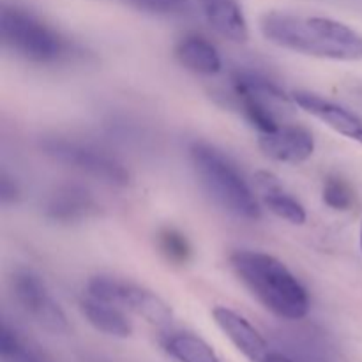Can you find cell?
Here are the masks:
<instances>
[{
  "label": "cell",
  "instance_id": "cell-23",
  "mask_svg": "<svg viewBox=\"0 0 362 362\" xmlns=\"http://www.w3.org/2000/svg\"><path fill=\"white\" fill-rule=\"evenodd\" d=\"M361 251H362V225H361Z\"/></svg>",
  "mask_w": 362,
  "mask_h": 362
},
{
  "label": "cell",
  "instance_id": "cell-9",
  "mask_svg": "<svg viewBox=\"0 0 362 362\" xmlns=\"http://www.w3.org/2000/svg\"><path fill=\"white\" fill-rule=\"evenodd\" d=\"M258 147L267 158L288 165L308 161L315 152V138L306 127L279 126L274 133L262 134Z\"/></svg>",
  "mask_w": 362,
  "mask_h": 362
},
{
  "label": "cell",
  "instance_id": "cell-1",
  "mask_svg": "<svg viewBox=\"0 0 362 362\" xmlns=\"http://www.w3.org/2000/svg\"><path fill=\"white\" fill-rule=\"evenodd\" d=\"M260 30L272 45L300 55L338 62L362 60V34L332 18L271 11L262 16Z\"/></svg>",
  "mask_w": 362,
  "mask_h": 362
},
{
  "label": "cell",
  "instance_id": "cell-11",
  "mask_svg": "<svg viewBox=\"0 0 362 362\" xmlns=\"http://www.w3.org/2000/svg\"><path fill=\"white\" fill-rule=\"evenodd\" d=\"M99 211L98 204L85 187L66 184L53 191L45 205L49 219L59 223H76L87 219Z\"/></svg>",
  "mask_w": 362,
  "mask_h": 362
},
{
  "label": "cell",
  "instance_id": "cell-19",
  "mask_svg": "<svg viewBox=\"0 0 362 362\" xmlns=\"http://www.w3.org/2000/svg\"><path fill=\"white\" fill-rule=\"evenodd\" d=\"M127 6L151 14H182L189 9V0H124Z\"/></svg>",
  "mask_w": 362,
  "mask_h": 362
},
{
  "label": "cell",
  "instance_id": "cell-2",
  "mask_svg": "<svg viewBox=\"0 0 362 362\" xmlns=\"http://www.w3.org/2000/svg\"><path fill=\"white\" fill-rule=\"evenodd\" d=\"M230 265L255 299L283 320H303L310 313V296L283 262L264 251L239 250Z\"/></svg>",
  "mask_w": 362,
  "mask_h": 362
},
{
  "label": "cell",
  "instance_id": "cell-16",
  "mask_svg": "<svg viewBox=\"0 0 362 362\" xmlns=\"http://www.w3.org/2000/svg\"><path fill=\"white\" fill-rule=\"evenodd\" d=\"M166 352L179 362H219L214 350L193 334H173L166 341Z\"/></svg>",
  "mask_w": 362,
  "mask_h": 362
},
{
  "label": "cell",
  "instance_id": "cell-17",
  "mask_svg": "<svg viewBox=\"0 0 362 362\" xmlns=\"http://www.w3.org/2000/svg\"><path fill=\"white\" fill-rule=\"evenodd\" d=\"M322 197L327 207L334 211H349L354 204V193L349 184L339 177H329L324 182Z\"/></svg>",
  "mask_w": 362,
  "mask_h": 362
},
{
  "label": "cell",
  "instance_id": "cell-14",
  "mask_svg": "<svg viewBox=\"0 0 362 362\" xmlns=\"http://www.w3.org/2000/svg\"><path fill=\"white\" fill-rule=\"evenodd\" d=\"M80 308L83 317L95 331L113 338H129L133 334V325L120 308L103 303L94 297L81 300Z\"/></svg>",
  "mask_w": 362,
  "mask_h": 362
},
{
  "label": "cell",
  "instance_id": "cell-10",
  "mask_svg": "<svg viewBox=\"0 0 362 362\" xmlns=\"http://www.w3.org/2000/svg\"><path fill=\"white\" fill-rule=\"evenodd\" d=\"M212 318H214L218 327L223 331V334L233 343V346L240 354H244L251 362H264L265 357L271 354L264 336L246 318L240 317L233 310L218 306L212 310Z\"/></svg>",
  "mask_w": 362,
  "mask_h": 362
},
{
  "label": "cell",
  "instance_id": "cell-20",
  "mask_svg": "<svg viewBox=\"0 0 362 362\" xmlns=\"http://www.w3.org/2000/svg\"><path fill=\"white\" fill-rule=\"evenodd\" d=\"M2 356L11 362H42L6 325L2 329Z\"/></svg>",
  "mask_w": 362,
  "mask_h": 362
},
{
  "label": "cell",
  "instance_id": "cell-7",
  "mask_svg": "<svg viewBox=\"0 0 362 362\" xmlns=\"http://www.w3.org/2000/svg\"><path fill=\"white\" fill-rule=\"evenodd\" d=\"M13 293L18 304L52 334H64L69 331V324L60 310L59 304L53 300L45 283L30 271H18L13 276Z\"/></svg>",
  "mask_w": 362,
  "mask_h": 362
},
{
  "label": "cell",
  "instance_id": "cell-13",
  "mask_svg": "<svg viewBox=\"0 0 362 362\" xmlns=\"http://www.w3.org/2000/svg\"><path fill=\"white\" fill-rule=\"evenodd\" d=\"M175 57L187 71L212 76L221 71V57L218 49L202 35H186L175 46Z\"/></svg>",
  "mask_w": 362,
  "mask_h": 362
},
{
  "label": "cell",
  "instance_id": "cell-15",
  "mask_svg": "<svg viewBox=\"0 0 362 362\" xmlns=\"http://www.w3.org/2000/svg\"><path fill=\"white\" fill-rule=\"evenodd\" d=\"M257 184L262 189L265 207L272 214L278 216L279 219H285L290 225H304L306 223V209L303 207L300 202L285 193L271 173H258Z\"/></svg>",
  "mask_w": 362,
  "mask_h": 362
},
{
  "label": "cell",
  "instance_id": "cell-18",
  "mask_svg": "<svg viewBox=\"0 0 362 362\" xmlns=\"http://www.w3.org/2000/svg\"><path fill=\"white\" fill-rule=\"evenodd\" d=\"M159 247L163 255L175 264H186L191 257V246L187 244L186 237L175 230H165L159 233Z\"/></svg>",
  "mask_w": 362,
  "mask_h": 362
},
{
  "label": "cell",
  "instance_id": "cell-8",
  "mask_svg": "<svg viewBox=\"0 0 362 362\" xmlns=\"http://www.w3.org/2000/svg\"><path fill=\"white\" fill-rule=\"evenodd\" d=\"M292 101L300 110H304L311 117L320 120L322 124L331 127L332 131L362 145V120L356 113L346 110L345 106L338 105L334 101H329V99L308 90L293 92Z\"/></svg>",
  "mask_w": 362,
  "mask_h": 362
},
{
  "label": "cell",
  "instance_id": "cell-4",
  "mask_svg": "<svg viewBox=\"0 0 362 362\" xmlns=\"http://www.w3.org/2000/svg\"><path fill=\"white\" fill-rule=\"evenodd\" d=\"M0 37L7 48L30 62H57L67 52L59 32L16 7H4L0 13Z\"/></svg>",
  "mask_w": 362,
  "mask_h": 362
},
{
  "label": "cell",
  "instance_id": "cell-5",
  "mask_svg": "<svg viewBox=\"0 0 362 362\" xmlns=\"http://www.w3.org/2000/svg\"><path fill=\"white\" fill-rule=\"evenodd\" d=\"M41 148L46 156L55 159L57 163L78 170L81 173L103 180L112 186L124 187L129 184V172L120 161L113 156L106 154L105 151L92 147L81 141L67 140V138H45L41 141Z\"/></svg>",
  "mask_w": 362,
  "mask_h": 362
},
{
  "label": "cell",
  "instance_id": "cell-3",
  "mask_svg": "<svg viewBox=\"0 0 362 362\" xmlns=\"http://www.w3.org/2000/svg\"><path fill=\"white\" fill-rule=\"evenodd\" d=\"M189 152L204 187L226 212L247 221L260 219L262 211L257 198L251 193L239 170L223 152L204 141L191 145Z\"/></svg>",
  "mask_w": 362,
  "mask_h": 362
},
{
  "label": "cell",
  "instance_id": "cell-21",
  "mask_svg": "<svg viewBox=\"0 0 362 362\" xmlns=\"http://www.w3.org/2000/svg\"><path fill=\"white\" fill-rule=\"evenodd\" d=\"M0 200H2V204H11V202L18 200L16 184L7 179L6 175H2V180H0Z\"/></svg>",
  "mask_w": 362,
  "mask_h": 362
},
{
  "label": "cell",
  "instance_id": "cell-12",
  "mask_svg": "<svg viewBox=\"0 0 362 362\" xmlns=\"http://www.w3.org/2000/svg\"><path fill=\"white\" fill-rule=\"evenodd\" d=\"M202 14L212 28L232 42H246L250 39L246 16L237 0H197Z\"/></svg>",
  "mask_w": 362,
  "mask_h": 362
},
{
  "label": "cell",
  "instance_id": "cell-22",
  "mask_svg": "<svg viewBox=\"0 0 362 362\" xmlns=\"http://www.w3.org/2000/svg\"><path fill=\"white\" fill-rule=\"evenodd\" d=\"M264 362H292V361H290L288 357L281 356V354H269Z\"/></svg>",
  "mask_w": 362,
  "mask_h": 362
},
{
  "label": "cell",
  "instance_id": "cell-6",
  "mask_svg": "<svg viewBox=\"0 0 362 362\" xmlns=\"http://www.w3.org/2000/svg\"><path fill=\"white\" fill-rule=\"evenodd\" d=\"M87 290L94 299L131 311L152 325L165 327L172 322V310L161 297L129 281L110 276H95L88 281Z\"/></svg>",
  "mask_w": 362,
  "mask_h": 362
}]
</instances>
